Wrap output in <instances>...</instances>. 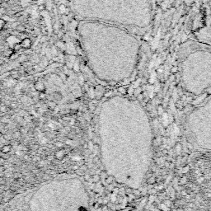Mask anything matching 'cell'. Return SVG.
I'll return each mask as SVG.
<instances>
[{"instance_id":"1","label":"cell","mask_w":211,"mask_h":211,"mask_svg":"<svg viewBox=\"0 0 211 211\" xmlns=\"http://www.w3.org/2000/svg\"><path fill=\"white\" fill-rule=\"evenodd\" d=\"M182 91L191 106L211 95V46L190 39L179 50Z\"/></svg>"},{"instance_id":"2","label":"cell","mask_w":211,"mask_h":211,"mask_svg":"<svg viewBox=\"0 0 211 211\" xmlns=\"http://www.w3.org/2000/svg\"><path fill=\"white\" fill-rule=\"evenodd\" d=\"M186 131L191 141L204 148L211 147V95L189 109Z\"/></svg>"},{"instance_id":"3","label":"cell","mask_w":211,"mask_h":211,"mask_svg":"<svg viewBox=\"0 0 211 211\" xmlns=\"http://www.w3.org/2000/svg\"><path fill=\"white\" fill-rule=\"evenodd\" d=\"M192 38L211 46V0H202L191 26Z\"/></svg>"},{"instance_id":"4","label":"cell","mask_w":211,"mask_h":211,"mask_svg":"<svg viewBox=\"0 0 211 211\" xmlns=\"http://www.w3.org/2000/svg\"><path fill=\"white\" fill-rule=\"evenodd\" d=\"M94 181H98V176H95V177H94Z\"/></svg>"},{"instance_id":"5","label":"cell","mask_w":211,"mask_h":211,"mask_svg":"<svg viewBox=\"0 0 211 211\" xmlns=\"http://www.w3.org/2000/svg\"><path fill=\"white\" fill-rule=\"evenodd\" d=\"M111 177H108V179H107L108 183H110V182H111Z\"/></svg>"}]
</instances>
